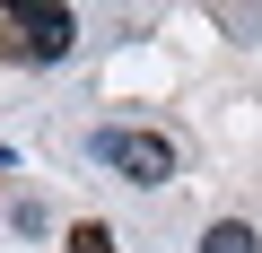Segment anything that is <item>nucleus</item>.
I'll return each mask as SVG.
<instances>
[{"label": "nucleus", "mask_w": 262, "mask_h": 253, "mask_svg": "<svg viewBox=\"0 0 262 253\" xmlns=\"http://www.w3.org/2000/svg\"><path fill=\"white\" fill-rule=\"evenodd\" d=\"M70 253H122V244H114L105 218H79V227H70Z\"/></svg>", "instance_id": "20e7f679"}, {"label": "nucleus", "mask_w": 262, "mask_h": 253, "mask_svg": "<svg viewBox=\"0 0 262 253\" xmlns=\"http://www.w3.org/2000/svg\"><path fill=\"white\" fill-rule=\"evenodd\" d=\"M79 44V18L70 9H9L0 18V53L9 61H61Z\"/></svg>", "instance_id": "f03ea898"}, {"label": "nucleus", "mask_w": 262, "mask_h": 253, "mask_svg": "<svg viewBox=\"0 0 262 253\" xmlns=\"http://www.w3.org/2000/svg\"><path fill=\"white\" fill-rule=\"evenodd\" d=\"M88 157L122 183H175V140L166 131H131V122H105V131H88Z\"/></svg>", "instance_id": "f257e3e1"}, {"label": "nucleus", "mask_w": 262, "mask_h": 253, "mask_svg": "<svg viewBox=\"0 0 262 253\" xmlns=\"http://www.w3.org/2000/svg\"><path fill=\"white\" fill-rule=\"evenodd\" d=\"M201 253H262V236H253V218H219L201 236Z\"/></svg>", "instance_id": "7ed1b4c3"}]
</instances>
